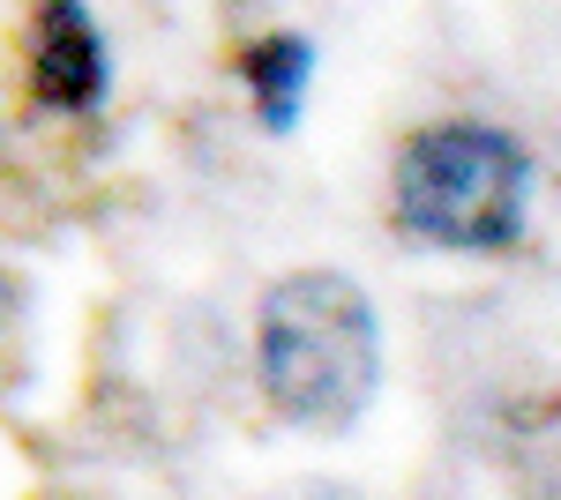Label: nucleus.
Returning a JSON list of instances; mask_svg holds the SVG:
<instances>
[{
    "mask_svg": "<svg viewBox=\"0 0 561 500\" xmlns=\"http://www.w3.org/2000/svg\"><path fill=\"white\" fill-rule=\"evenodd\" d=\"M255 374L293 426L345 433L382 388V322L367 292L337 269H300L270 284L255 322Z\"/></svg>",
    "mask_w": 561,
    "mask_h": 500,
    "instance_id": "1",
    "label": "nucleus"
},
{
    "mask_svg": "<svg viewBox=\"0 0 561 500\" xmlns=\"http://www.w3.org/2000/svg\"><path fill=\"white\" fill-rule=\"evenodd\" d=\"M531 202V158L517 135L479 120H434L397 150L389 209L412 240L465 254H502L524 240Z\"/></svg>",
    "mask_w": 561,
    "mask_h": 500,
    "instance_id": "2",
    "label": "nucleus"
},
{
    "mask_svg": "<svg viewBox=\"0 0 561 500\" xmlns=\"http://www.w3.org/2000/svg\"><path fill=\"white\" fill-rule=\"evenodd\" d=\"M31 90L60 113H90L105 97V38L83 0H38L31 23Z\"/></svg>",
    "mask_w": 561,
    "mask_h": 500,
    "instance_id": "3",
    "label": "nucleus"
},
{
    "mask_svg": "<svg viewBox=\"0 0 561 500\" xmlns=\"http://www.w3.org/2000/svg\"><path fill=\"white\" fill-rule=\"evenodd\" d=\"M307 75H314V45L307 38H262L248 53V83H255V113L270 135L300 127V105H307Z\"/></svg>",
    "mask_w": 561,
    "mask_h": 500,
    "instance_id": "4",
    "label": "nucleus"
}]
</instances>
